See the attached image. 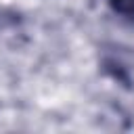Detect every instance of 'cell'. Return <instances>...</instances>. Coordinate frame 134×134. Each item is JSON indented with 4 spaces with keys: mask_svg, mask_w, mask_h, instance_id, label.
I'll use <instances>...</instances> for the list:
<instances>
[{
    "mask_svg": "<svg viewBox=\"0 0 134 134\" xmlns=\"http://www.w3.org/2000/svg\"><path fill=\"white\" fill-rule=\"evenodd\" d=\"M105 2L121 21L134 25V0H105Z\"/></svg>",
    "mask_w": 134,
    "mask_h": 134,
    "instance_id": "1",
    "label": "cell"
}]
</instances>
